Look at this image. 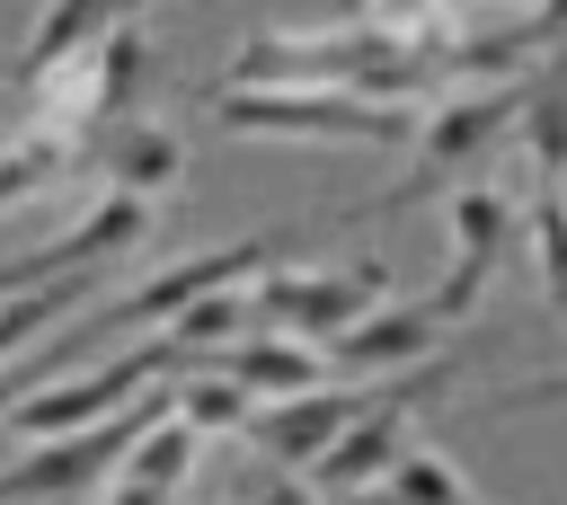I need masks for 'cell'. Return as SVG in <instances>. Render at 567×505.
Masks as SVG:
<instances>
[{
  "instance_id": "obj_1",
  "label": "cell",
  "mask_w": 567,
  "mask_h": 505,
  "mask_svg": "<svg viewBox=\"0 0 567 505\" xmlns=\"http://www.w3.org/2000/svg\"><path fill=\"white\" fill-rule=\"evenodd\" d=\"M18 89H27V133L62 142L71 168H80L124 115H142V97H151V35L133 18V27H115V35L44 62V71H18Z\"/></svg>"
},
{
  "instance_id": "obj_2",
  "label": "cell",
  "mask_w": 567,
  "mask_h": 505,
  "mask_svg": "<svg viewBox=\"0 0 567 505\" xmlns=\"http://www.w3.org/2000/svg\"><path fill=\"white\" fill-rule=\"evenodd\" d=\"M523 97H532V80H470V89H443V97L416 115L408 177H399L390 195H372L363 213H399V204H425V195H452V186H470V177L496 159V142L514 133Z\"/></svg>"
},
{
  "instance_id": "obj_3",
  "label": "cell",
  "mask_w": 567,
  "mask_h": 505,
  "mask_svg": "<svg viewBox=\"0 0 567 505\" xmlns=\"http://www.w3.org/2000/svg\"><path fill=\"white\" fill-rule=\"evenodd\" d=\"M213 133H284V142H363V151H408L425 106H381L346 89H204Z\"/></svg>"
},
{
  "instance_id": "obj_4",
  "label": "cell",
  "mask_w": 567,
  "mask_h": 505,
  "mask_svg": "<svg viewBox=\"0 0 567 505\" xmlns=\"http://www.w3.org/2000/svg\"><path fill=\"white\" fill-rule=\"evenodd\" d=\"M452 372H461V354H425V363H408V372H390V381H372V399H363V416L310 461V478H319V496L337 505V496H372L381 478H390V461L416 443V416L452 390Z\"/></svg>"
},
{
  "instance_id": "obj_5",
  "label": "cell",
  "mask_w": 567,
  "mask_h": 505,
  "mask_svg": "<svg viewBox=\"0 0 567 505\" xmlns=\"http://www.w3.org/2000/svg\"><path fill=\"white\" fill-rule=\"evenodd\" d=\"M168 408H177V399H168V381H159V390H142L133 408H115L106 425H80V434H44V443H27V452L0 470V505H62V496L106 487L115 461H124Z\"/></svg>"
},
{
  "instance_id": "obj_6",
  "label": "cell",
  "mask_w": 567,
  "mask_h": 505,
  "mask_svg": "<svg viewBox=\"0 0 567 505\" xmlns=\"http://www.w3.org/2000/svg\"><path fill=\"white\" fill-rule=\"evenodd\" d=\"M195 354L159 328V337H142V346H124V354H106L97 372H80V381H44V390H27L18 408H9V434L18 443H44V434H80V425H106L115 408H133L142 390H159V381H177Z\"/></svg>"
},
{
  "instance_id": "obj_7",
  "label": "cell",
  "mask_w": 567,
  "mask_h": 505,
  "mask_svg": "<svg viewBox=\"0 0 567 505\" xmlns=\"http://www.w3.org/2000/svg\"><path fill=\"white\" fill-rule=\"evenodd\" d=\"M248 301H257V328L301 337V346L328 354L354 319H372L390 301V266L381 257H363V266H266L248 284Z\"/></svg>"
},
{
  "instance_id": "obj_8",
  "label": "cell",
  "mask_w": 567,
  "mask_h": 505,
  "mask_svg": "<svg viewBox=\"0 0 567 505\" xmlns=\"http://www.w3.org/2000/svg\"><path fill=\"white\" fill-rule=\"evenodd\" d=\"M443 221H452V266H443V284L425 301H434L443 328H470L487 284H496V266H505V248H514V230H523V186L470 177V186L443 195Z\"/></svg>"
},
{
  "instance_id": "obj_9",
  "label": "cell",
  "mask_w": 567,
  "mask_h": 505,
  "mask_svg": "<svg viewBox=\"0 0 567 505\" xmlns=\"http://www.w3.org/2000/svg\"><path fill=\"white\" fill-rule=\"evenodd\" d=\"M284 257V239H230V248H204V257H177L168 275H142L133 292H106L97 310H80V328L89 337H106V328H168L177 310H195L204 292H230V284H257L266 266Z\"/></svg>"
},
{
  "instance_id": "obj_10",
  "label": "cell",
  "mask_w": 567,
  "mask_h": 505,
  "mask_svg": "<svg viewBox=\"0 0 567 505\" xmlns=\"http://www.w3.org/2000/svg\"><path fill=\"white\" fill-rule=\"evenodd\" d=\"M363 399H372V381H319V390H301V399H266V408L248 416V443H257L275 470H310V461L363 416Z\"/></svg>"
},
{
  "instance_id": "obj_11",
  "label": "cell",
  "mask_w": 567,
  "mask_h": 505,
  "mask_svg": "<svg viewBox=\"0 0 567 505\" xmlns=\"http://www.w3.org/2000/svg\"><path fill=\"white\" fill-rule=\"evenodd\" d=\"M443 337H452V328L434 319V301H381L372 319H354V328L328 346V372H337V381H390V372L443 354Z\"/></svg>"
},
{
  "instance_id": "obj_12",
  "label": "cell",
  "mask_w": 567,
  "mask_h": 505,
  "mask_svg": "<svg viewBox=\"0 0 567 505\" xmlns=\"http://www.w3.org/2000/svg\"><path fill=\"white\" fill-rule=\"evenodd\" d=\"M195 363H204V372H221V381H239L257 408H266V399H301V390L337 381L319 346H301V337H275V328H257V337H230V346H213V354H195Z\"/></svg>"
},
{
  "instance_id": "obj_13",
  "label": "cell",
  "mask_w": 567,
  "mask_h": 505,
  "mask_svg": "<svg viewBox=\"0 0 567 505\" xmlns=\"http://www.w3.org/2000/svg\"><path fill=\"white\" fill-rule=\"evenodd\" d=\"M97 186H124V195H159V186H177L186 177V133L177 124H159V115H124L89 159H80Z\"/></svg>"
},
{
  "instance_id": "obj_14",
  "label": "cell",
  "mask_w": 567,
  "mask_h": 505,
  "mask_svg": "<svg viewBox=\"0 0 567 505\" xmlns=\"http://www.w3.org/2000/svg\"><path fill=\"white\" fill-rule=\"evenodd\" d=\"M97 275L106 266H80V275H53V284H27V292H9L0 301V363H18V354H35L62 319H80V310H97L106 292H97Z\"/></svg>"
},
{
  "instance_id": "obj_15",
  "label": "cell",
  "mask_w": 567,
  "mask_h": 505,
  "mask_svg": "<svg viewBox=\"0 0 567 505\" xmlns=\"http://www.w3.org/2000/svg\"><path fill=\"white\" fill-rule=\"evenodd\" d=\"M514 142H523V195L540 186H567V62H549L514 115Z\"/></svg>"
},
{
  "instance_id": "obj_16",
  "label": "cell",
  "mask_w": 567,
  "mask_h": 505,
  "mask_svg": "<svg viewBox=\"0 0 567 505\" xmlns=\"http://www.w3.org/2000/svg\"><path fill=\"white\" fill-rule=\"evenodd\" d=\"M133 18H142V0H44L18 71H44V62H62V53H80V44H97V35L133 27Z\"/></svg>"
},
{
  "instance_id": "obj_17",
  "label": "cell",
  "mask_w": 567,
  "mask_h": 505,
  "mask_svg": "<svg viewBox=\"0 0 567 505\" xmlns=\"http://www.w3.org/2000/svg\"><path fill=\"white\" fill-rule=\"evenodd\" d=\"M381 505H496V496H478V487H470V470H461L452 452L408 443V452L390 461V478H381Z\"/></svg>"
},
{
  "instance_id": "obj_18",
  "label": "cell",
  "mask_w": 567,
  "mask_h": 505,
  "mask_svg": "<svg viewBox=\"0 0 567 505\" xmlns=\"http://www.w3.org/2000/svg\"><path fill=\"white\" fill-rule=\"evenodd\" d=\"M168 399H177V416H186L195 434H248V416H257V399H248L239 381L204 372V363H186V372L168 381Z\"/></svg>"
},
{
  "instance_id": "obj_19",
  "label": "cell",
  "mask_w": 567,
  "mask_h": 505,
  "mask_svg": "<svg viewBox=\"0 0 567 505\" xmlns=\"http://www.w3.org/2000/svg\"><path fill=\"white\" fill-rule=\"evenodd\" d=\"M354 27H372L408 53H452V35H461V18L443 0H354Z\"/></svg>"
},
{
  "instance_id": "obj_20",
  "label": "cell",
  "mask_w": 567,
  "mask_h": 505,
  "mask_svg": "<svg viewBox=\"0 0 567 505\" xmlns=\"http://www.w3.org/2000/svg\"><path fill=\"white\" fill-rule=\"evenodd\" d=\"M523 239H532V266H540V301L567 310V186L523 195Z\"/></svg>"
},
{
  "instance_id": "obj_21",
  "label": "cell",
  "mask_w": 567,
  "mask_h": 505,
  "mask_svg": "<svg viewBox=\"0 0 567 505\" xmlns=\"http://www.w3.org/2000/svg\"><path fill=\"white\" fill-rule=\"evenodd\" d=\"M168 337H177L186 354H213V346H230V337H257V301H248V284L204 292L195 310H177V319H168Z\"/></svg>"
},
{
  "instance_id": "obj_22",
  "label": "cell",
  "mask_w": 567,
  "mask_h": 505,
  "mask_svg": "<svg viewBox=\"0 0 567 505\" xmlns=\"http://www.w3.org/2000/svg\"><path fill=\"white\" fill-rule=\"evenodd\" d=\"M53 177H71V151H62V142H44V133H18V142L0 151V213H9V204H27V195H44Z\"/></svg>"
},
{
  "instance_id": "obj_23",
  "label": "cell",
  "mask_w": 567,
  "mask_h": 505,
  "mask_svg": "<svg viewBox=\"0 0 567 505\" xmlns=\"http://www.w3.org/2000/svg\"><path fill=\"white\" fill-rule=\"evenodd\" d=\"M80 346H89V328H80V319H71V328H53V337H44V346H35V354H18V363H9V372H0V425H9V408H18V399H27V390H44V372H53V363H71V354H80Z\"/></svg>"
},
{
  "instance_id": "obj_24",
  "label": "cell",
  "mask_w": 567,
  "mask_h": 505,
  "mask_svg": "<svg viewBox=\"0 0 567 505\" xmlns=\"http://www.w3.org/2000/svg\"><path fill=\"white\" fill-rule=\"evenodd\" d=\"M532 408H567V363H558V372H532V381H514V390L487 399V416H532Z\"/></svg>"
},
{
  "instance_id": "obj_25",
  "label": "cell",
  "mask_w": 567,
  "mask_h": 505,
  "mask_svg": "<svg viewBox=\"0 0 567 505\" xmlns=\"http://www.w3.org/2000/svg\"><path fill=\"white\" fill-rule=\"evenodd\" d=\"M248 505H328V496H319L310 470H266V478L248 487Z\"/></svg>"
},
{
  "instance_id": "obj_26",
  "label": "cell",
  "mask_w": 567,
  "mask_h": 505,
  "mask_svg": "<svg viewBox=\"0 0 567 505\" xmlns=\"http://www.w3.org/2000/svg\"><path fill=\"white\" fill-rule=\"evenodd\" d=\"M443 9H452L461 27H487V18H523L532 0H443Z\"/></svg>"
},
{
  "instance_id": "obj_27",
  "label": "cell",
  "mask_w": 567,
  "mask_h": 505,
  "mask_svg": "<svg viewBox=\"0 0 567 505\" xmlns=\"http://www.w3.org/2000/svg\"><path fill=\"white\" fill-rule=\"evenodd\" d=\"M106 505H177V496H159V487H133V478H106Z\"/></svg>"
}]
</instances>
